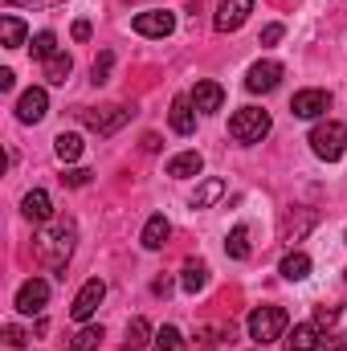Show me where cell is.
Returning <instances> with one entry per match:
<instances>
[{
  "label": "cell",
  "mask_w": 347,
  "mask_h": 351,
  "mask_svg": "<svg viewBox=\"0 0 347 351\" xmlns=\"http://www.w3.org/2000/svg\"><path fill=\"white\" fill-rule=\"evenodd\" d=\"M74 241H78V225H74L70 217H58V221H49L45 233L37 237V258L49 265V269H58V278H66L62 269H66L70 254H74Z\"/></svg>",
  "instance_id": "6da1fadb"
},
{
  "label": "cell",
  "mask_w": 347,
  "mask_h": 351,
  "mask_svg": "<svg viewBox=\"0 0 347 351\" xmlns=\"http://www.w3.org/2000/svg\"><path fill=\"white\" fill-rule=\"evenodd\" d=\"M311 152H315L319 160H327V164L344 160V152H347V127H344V123H335V119L319 123V127L311 131Z\"/></svg>",
  "instance_id": "7a4b0ae2"
},
{
  "label": "cell",
  "mask_w": 347,
  "mask_h": 351,
  "mask_svg": "<svg viewBox=\"0 0 347 351\" xmlns=\"http://www.w3.org/2000/svg\"><path fill=\"white\" fill-rule=\"evenodd\" d=\"M286 311L282 306H258V311H250V339L265 348V343H274V339H282V331H286Z\"/></svg>",
  "instance_id": "3957f363"
},
{
  "label": "cell",
  "mask_w": 347,
  "mask_h": 351,
  "mask_svg": "<svg viewBox=\"0 0 347 351\" xmlns=\"http://www.w3.org/2000/svg\"><path fill=\"white\" fill-rule=\"evenodd\" d=\"M270 114L258 110V106H241L233 119H229V135L237 139V143H261L265 135H270Z\"/></svg>",
  "instance_id": "277c9868"
},
{
  "label": "cell",
  "mask_w": 347,
  "mask_h": 351,
  "mask_svg": "<svg viewBox=\"0 0 347 351\" xmlns=\"http://www.w3.org/2000/svg\"><path fill=\"white\" fill-rule=\"evenodd\" d=\"M254 12V0H221L217 4V16H213V29L217 33H237Z\"/></svg>",
  "instance_id": "5b68a950"
},
{
  "label": "cell",
  "mask_w": 347,
  "mask_h": 351,
  "mask_svg": "<svg viewBox=\"0 0 347 351\" xmlns=\"http://www.w3.org/2000/svg\"><path fill=\"white\" fill-rule=\"evenodd\" d=\"M45 114H49V94H45L41 86H29L21 98H16V119H21V123L33 127V123H41Z\"/></svg>",
  "instance_id": "8992f818"
},
{
  "label": "cell",
  "mask_w": 347,
  "mask_h": 351,
  "mask_svg": "<svg viewBox=\"0 0 347 351\" xmlns=\"http://www.w3.org/2000/svg\"><path fill=\"white\" fill-rule=\"evenodd\" d=\"M106 298V282L102 278H90L86 286L78 290V298H74V306H70V315H74V323H86L90 315L98 311V302Z\"/></svg>",
  "instance_id": "52a82bcc"
},
{
  "label": "cell",
  "mask_w": 347,
  "mask_h": 351,
  "mask_svg": "<svg viewBox=\"0 0 347 351\" xmlns=\"http://www.w3.org/2000/svg\"><path fill=\"white\" fill-rule=\"evenodd\" d=\"M82 119H86L90 131H98V135H115L127 119H131V106H106V110H82Z\"/></svg>",
  "instance_id": "ba28073f"
},
{
  "label": "cell",
  "mask_w": 347,
  "mask_h": 351,
  "mask_svg": "<svg viewBox=\"0 0 347 351\" xmlns=\"http://www.w3.org/2000/svg\"><path fill=\"white\" fill-rule=\"evenodd\" d=\"M290 110H294V119H319V114L331 110V94L327 90H298Z\"/></svg>",
  "instance_id": "9c48e42d"
},
{
  "label": "cell",
  "mask_w": 347,
  "mask_h": 351,
  "mask_svg": "<svg viewBox=\"0 0 347 351\" xmlns=\"http://www.w3.org/2000/svg\"><path fill=\"white\" fill-rule=\"evenodd\" d=\"M45 302H49V282H41V278H29V282L16 290V311H21V315H41Z\"/></svg>",
  "instance_id": "30bf717a"
},
{
  "label": "cell",
  "mask_w": 347,
  "mask_h": 351,
  "mask_svg": "<svg viewBox=\"0 0 347 351\" xmlns=\"http://www.w3.org/2000/svg\"><path fill=\"white\" fill-rule=\"evenodd\" d=\"M172 29H176V16L164 12V8H152V12L135 16V33L139 37H172Z\"/></svg>",
  "instance_id": "8fae6325"
},
{
  "label": "cell",
  "mask_w": 347,
  "mask_h": 351,
  "mask_svg": "<svg viewBox=\"0 0 347 351\" xmlns=\"http://www.w3.org/2000/svg\"><path fill=\"white\" fill-rule=\"evenodd\" d=\"M278 82H282V66L278 62H258L246 74V90L250 94H270V90H278Z\"/></svg>",
  "instance_id": "7c38bea8"
},
{
  "label": "cell",
  "mask_w": 347,
  "mask_h": 351,
  "mask_svg": "<svg viewBox=\"0 0 347 351\" xmlns=\"http://www.w3.org/2000/svg\"><path fill=\"white\" fill-rule=\"evenodd\" d=\"M188 98H192V106H196L200 114H217V110L225 106V90L217 86V82H208V78H204V82H196Z\"/></svg>",
  "instance_id": "4fadbf2b"
},
{
  "label": "cell",
  "mask_w": 347,
  "mask_h": 351,
  "mask_svg": "<svg viewBox=\"0 0 347 351\" xmlns=\"http://www.w3.org/2000/svg\"><path fill=\"white\" fill-rule=\"evenodd\" d=\"M21 213H25V221H37V225H49L53 221V200H49V192H41V188H33L25 200H21Z\"/></svg>",
  "instance_id": "5bb4252c"
},
{
  "label": "cell",
  "mask_w": 347,
  "mask_h": 351,
  "mask_svg": "<svg viewBox=\"0 0 347 351\" xmlns=\"http://www.w3.org/2000/svg\"><path fill=\"white\" fill-rule=\"evenodd\" d=\"M172 131L176 135H192L196 131V106H192V98H172Z\"/></svg>",
  "instance_id": "9a60e30c"
},
{
  "label": "cell",
  "mask_w": 347,
  "mask_h": 351,
  "mask_svg": "<svg viewBox=\"0 0 347 351\" xmlns=\"http://www.w3.org/2000/svg\"><path fill=\"white\" fill-rule=\"evenodd\" d=\"M221 196H225V180H221V176H208V180L196 184V192H192V208H213Z\"/></svg>",
  "instance_id": "2e32d148"
},
{
  "label": "cell",
  "mask_w": 347,
  "mask_h": 351,
  "mask_svg": "<svg viewBox=\"0 0 347 351\" xmlns=\"http://www.w3.org/2000/svg\"><path fill=\"white\" fill-rule=\"evenodd\" d=\"M168 233H172V225H168V217L164 213H156V217H147V225H143V250H164V241H168Z\"/></svg>",
  "instance_id": "e0dca14e"
},
{
  "label": "cell",
  "mask_w": 347,
  "mask_h": 351,
  "mask_svg": "<svg viewBox=\"0 0 347 351\" xmlns=\"http://www.w3.org/2000/svg\"><path fill=\"white\" fill-rule=\"evenodd\" d=\"M200 168H204V156H200V152H180V156L168 160V176H176V180L200 176Z\"/></svg>",
  "instance_id": "ac0fdd59"
},
{
  "label": "cell",
  "mask_w": 347,
  "mask_h": 351,
  "mask_svg": "<svg viewBox=\"0 0 347 351\" xmlns=\"http://www.w3.org/2000/svg\"><path fill=\"white\" fill-rule=\"evenodd\" d=\"M290 351H315L323 343V335H319V323H298L294 331H290Z\"/></svg>",
  "instance_id": "d6986e66"
},
{
  "label": "cell",
  "mask_w": 347,
  "mask_h": 351,
  "mask_svg": "<svg viewBox=\"0 0 347 351\" xmlns=\"http://www.w3.org/2000/svg\"><path fill=\"white\" fill-rule=\"evenodd\" d=\"M278 274H282L286 282H302V278L311 274V258H307L302 250H290V254L282 258V265H278Z\"/></svg>",
  "instance_id": "ffe728a7"
},
{
  "label": "cell",
  "mask_w": 347,
  "mask_h": 351,
  "mask_svg": "<svg viewBox=\"0 0 347 351\" xmlns=\"http://www.w3.org/2000/svg\"><path fill=\"white\" fill-rule=\"evenodd\" d=\"M180 286H184L188 294L204 290V286H208V265H204V262H188V265H184V274H180Z\"/></svg>",
  "instance_id": "44dd1931"
},
{
  "label": "cell",
  "mask_w": 347,
  "mask_h": 351,
  "mask_svg": "<svg viewBox=\"0 0 347 351\" xmlns=\"http://www.w3.org/2000/svg\"><path fill=\"white\" fill-rule=\"evenodd\" d=\"M53 152H58V160H62V164H74V160L82 156V135H74V131L66 135V131H62V135L53 139Z\"/></svg>",
  "instance_id": "7402d4cb"
},
{
  "label": "cell",
  "mask_w": 347,
  "mask_h": 351,
  "mask_svg": "<svg viewBox=\"0 0 347 351\" xmlns=\"http://www.w3.org/2000/svg\"><path fill=\"white\" fill-rule=\"evenodd\" d=\"M225 254H229L233 262H246V258H250V229H246V225H237V229L225 237Z\"/></svg>",
  "instance_id": "603a6c76"
},
{
  "label": "cell",
  "mask_w": 347,
  "mask_h": 351,
  "mask_svg": "<svg viewBox=\"0 0 347 351\" xmlns=\"http://www.w3.org/2000/svg\"><path fill=\"white\" fill-rule=\"evenodd\" d=\"M0 33H4V45H8V49L25 45V21H21V16L4 12V16H0Z\"/></svg>",
  "instance_id": "cb8c5ba5"
},
{
  "label": "cell",
  "mask_w": 347,
  "mask_h": 351,
  "mask_svg": "<svg viewBox=\"0 0 347 351\" xmlns=\"http://www.w3.org/2000/svg\"><path fill=\"white\" fill-rule=\"evenodd\" d=\"M70 70H74V62H70V53H53V58L45 62V78H49L53 86H66V78H70Z\"/></svg>",
  "instance_id": "d4e9b609"
},
{
  "label": "cell",
  "mask_w": 347,
  "mask_h": 351,
  "mask_svg": "<svg viewBox=\"0 0 347 351\" xmlns=\"http://www.w3.org/2000/svg\"><path fill=\"white\" fill-rule=\"evenodd\" d=\"M29 49H33V58H37V62H49V58L58 53V37H53L49 29H41V33L33 37V45H29Z\"/></svg>",
  "instance_id": "484cf974"
},
{
  "label": "cell",
  "mask_w": 347,
  "mask_h": 351,
  "mask_svg": "<svg viewBox=\"0 0 347 351\" xmlns=\"http://www.w3.org/2000/svg\"><path fill=\"white\" fill-rule=\"evenodd\" d=\"M147 335H152L147 319H131V323H127V339H123V343H127V351H139L143 343H147Z\"/></svg>",
  "instance_id": "4316f807"
},
{
  "label": "cell",
  "mask_w": 347,
  "mask_h": 351,
  "mask_svg": "<svg viewBox=\"0 0 347 351\" xmlns=\"http://www.w3.org/2000/svg\"><path fill=\"white\" fill-rule=\"evenodd\" d=\"M188 343H184V335L176 331V327H160L156 331V351H184Z\"/></svg>",
  "instance_id": "83f0119b"
},
{
  "label": "cell",
  "mask_w": 347,
  "mask_h": 351,
  "mask_svg": "<svg viewBox=\"0 0 347 351\" xmlns=\"http://www.w3.org/2000/svg\"><path fill=\"white\" fill-rule=\"evenodd\" d=\"M110 66H115V53H110V49H102V53H98V62L90 66V82H94V86H102V82L110 78Z\"/></svg>",
  "instance_id": "f1b7e54d"
},
{
  "label": "cell",
  "mask_w": 347,
  "mask_h": 351,
  "mask_svg": "<svg viewBox=\"0 0 347 351\" xmlns=\"http://www.w3.org/2000/svg\"><path fill=\"white\" fill-rule=\"evenodd\" d=\"M98 343H102V327H82L74 335V351H98Z\"/></svg>",
  "instance_id": "f546056e"
},
{
  "label": "cell",
  "mask_w": 347,
  "mask_h": 351,
  "mask_svg": "<svg viewBox=\"0 0 347 351\" xmlns=\"http://www.w3.org/2000/svg\"><path fill=\"white\" fill-rule=\"evenodd\" d=\"M233 331H225V327H200V339L196 343H204V348H213V343H225Z\"/></svg>",
  "instance_id": "4dcf8cb0"
},
{
  "label": "cell",
  "mask_w": 347,
  "mask_h": 351,
  "mask_svg": "<svg viewBox=\"0 0 347 351\" xmlns=\"http://www.w3.org/2000/svg\"><path fill=\"white\" fill-rule=\"evenodd\" d=\"M311 225H315V213H302V217H298V225H294V221H286V237L294 241V237H302Z\"/></svg>",
  "instance_id": "1f68e13d"
},
{
  "label": "cell",
  "mask_w": 347,
  "mask_h": 351,
  "mask_svg": "<svg viewBox=\"0 0 347 351\" xmlns=\"http://www.w3.org/2000/svg\"><path fill=\"white\" fill-rule=\"evenodd\" d=\"M62 180H66L70 188H86V184H90V172H86V168H70Z\"/></svg>",
  "instance_id": "d6a6232c"
},
{
  "label": "cell",
  "mask_w": 347,
  "mask_h": 351,
  "mask_svg": "<svg viewBox=\"0 0 347 351\" xmlns=\"http://www.w3.org/2000/svg\"><path fill=\"white\" fill-rule=\"evenodd\" d=\"M278 41H282V25H265L258 45H265V49H270V45H278Z\"/></svg>",
  "instance_id": "836d02e7"
},
{
  "label": "cell",
  "mask_w": 347,
  "mask_h": 351,
  "mask_svg": "<svg viewBox=\"0 0 347 351\" xmlns=\"http://www.w3.org/2000/svg\"><path fill=\"white\" fill-rule=\"evenodd\" d=\"M4 335H8V348H25V343H29V335H25L21 327H4Z\"/></svg>",
  "instance_id": "e575fe53"
},
{
  "label": "cell",
  "mask_w": 347,
  "mask_h": 351,
  "mask_svg": "<svg viewBox=\"0 0 347 351\" xmlns=\"http://www.w3.org/2000/svg\"><path fill=\"white\" fill-rule=\"evenodd\" d=\"M339 319V311H327V306H319V315H315V323L323 327V323H335Z\"/></svg>",
  "instance_id": "d590c367"
},
{
  "label": "cell",
  "mask_w": 347,
  "mask_h": 351,
  "mask_svg": "<svg viewBox=\"0 0 347 351\" xmlns=\"http://www.w3.org/2000/svg\"><path fill=\"white\" fill-rule=\"evenodd\" d=\"M90 37V21H74V41H86Z\"/></svg>",
  "instance_id": "8d00e7d4"
},
{
  "label": "cell",
  "mask_w": 347,
  "mask_h": 351,
  "mask_svg": "<svg viewBox=\"0 0 347 351\" xmlns=\"http://www.w3.org/2000/svg\"><path fill=\"white\" fill-rule=\"evenodd\" d=\"M12 82H16V74L12 70H0V90H12Z\"/></svg>",
  "instance_id": "74e56055"
},
{
  "label": "cell",
  "mask_w": 347,
  "mask_h": 351,
  "mask_svg": "<svg viewBox=\"0 0 347 351\" xmlns=\"http://www.w3.org/2000/svg\"><path fill=\"white\" fill-rule=\"evenodd\" d=\"M143 152H160V135H143Z\"/></svg>",
  "instance_id": "f35d334b"
},
{
  "label": "cell",
  "mask_w": 347,
  "mask_h": 351,
  "mask_svg": "<svg viewBox=\"0 0 347 351\" xmlns=\"http://www.w3.org/2000/svg\"><path fill=\"white\" fill-rule=\"evenodd\" d=\"M323 348H327V351H347V343H344V339H331V343L323 339Z\"/></svg>",
  "instance_id": "ab89813d"
},
{
  "label": "cell",
  "mask_w": 347,
  "mask_h": 351,
  "mask_svg": "<svg viewBox=\"0 0 347 351\" xmlns=\"http://www.w3.org/2000/svg\"><path fill=\"white\" fill-rule=\"evenodd\" d=\"M344 241H347V233H344Z\"/></svg>",
  "instance_id": "60d3db41"
}]
</instances>
